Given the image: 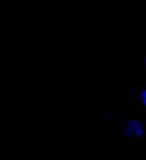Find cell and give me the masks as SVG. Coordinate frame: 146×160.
<instances>
[{"label": "cell", "mask_w": 146, "mask_h": 160, "mask_svg": "<svg viewBox=\"0 0 146 160\" xmlns=\"http://www.w3.org/2000/svg\"><path fill=\"white\" fill-rule=\"evenodd\" d=\"M127 133H130L133 137H141L143 135V129H141V126L137 121H130L127 124Z\"/></svg>", "instance_id": "cell-1"}, {"label": "cell", "mask_w": 146, "mask_h": 160, "mask_svg": "<svg viewBox=\"0 0 146 160\" xmlns=\"http://www.w3.org/2000/svg\"><path fill=\"white\" fill-rule=\"evenodd\" d=\"M144 99H146V93H144V91H141V101L144 102Z\"/></svg>", "instance_id": "cell-2"}]
</instances>
